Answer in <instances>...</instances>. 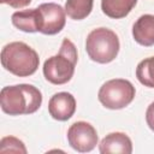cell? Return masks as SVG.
<instances>
[{
    "mask_svg": "<svg viewBox=\"0 0 154 154\" xmlns=\"http://www.w3.org/2000/svg\"><path fill=\"white\" fill-rule=\"evenodd\" d=\"M99 150L101 154H131L132 142L130 137L124 132H111L101 140L99 144Z\"/></svg>",
    "mask_w": 154,
    "mask_h": 154,
    "instance_id": "obj_9",
    "label": "cell"
},
{
    "mask_svg": "<svg viewBox=\"0 0 154 154\" xmlns=\"http://www.w3.org/2000/svg\"><path fill=\"white\" fill-rule=\"evenodd\" d=\"M41 12L40 32L45 35H55L60 32L66 23V12L55 2H45L38 6Z\"/></svg>",
    "mask_w": 154,
    "mask_h": 154,
    "instance_id": "obj_7",
    "label": "cell"
},
{
    "mask_svg": "<svg viewBox=\"0 0 154 154\" xmlns=\"http://www.w3.org/2000/svg\"><path fill=\"white\" fill-rule=\"evenodd\" d=\"M25 144L14 136H5L0 141V153H19V154H26Z\"/></svg>",
    "mask_w": 154,
    "mask_h": 154,
    "instance_id": "obj_15",
    "label": "cell"
},
{
    "mask_svg": "<svg viewBox=\"0 0 154 154\" xmlns=\"http://www.w3.org/2000/svg\"><path fill=\"white\" fill-rule=\"evenodd\" d=\"M137 0H101L102 12L113 19L126 17L136 6Z\"/></svg>",
    "mask_w": 154,
    "mask_h": 154,
    "instance_id": "obj_12",
    "label": "cell"
},
{
    "mask_svg": "<svg viewBox=\"0 0 154 154\" xmlns=\"http://www.w3.org/2000/svg\"><path fill=\"white\" fill-rule=\"evenodd\" d=\"M134 40L144 47L154 45V14H142L132 26Z\"/></svg>",
    "mask_w": 154,
    "mask_h": 154,
    "instance_id": "obj_11",
    "label": "cell"
},
{
    "mask_svg": "<svg viewBox=\"0 0 154 154\" xmlns=\"http://www.w3.org/2000/svg\"><path fill=\"white\" fill-rule=\"evenodd\" d=\"M120 43L117 34L107 28H96L91 30L85 40V51L93 61L108 64L113 61L119 53Z\"/></svg>",
    "mask_w": 154,
    "mask_h": 154,
    "instance_id": "obj_4",
    "label": "cell"
},
{
    "mask_svg": "<svg viewBox=\"0 0 154 154\" xmlns=\"http://www.w3.org/2000/svg\"><path fill=\"white\" fill-rule=\"evenodd\" d=\"M1 4H6L13 8H22V7H25L28 6L31 0H0Z\"/></svg>",
    "mask_w": 154,
    "mask_h": 154,
    "instance_id": "obj_17",
    "label": "cell"
},
{
    "mask_svg": "<svg viewBox=\"0 0 154 154\" xmlns=\"http://www.w3.org/2000/svg\"><path fill=\"white\" fill-rule=\"evenodd\" d=\"M94 0H66L65 12L73 20L87 18L93 10Z\"/></svg>",
    "mask_w": 154,
    "mask_h": 154,
    "instance_id": "obj_13",
    "label": "cell"
},
{
    "mask_svg": "<svg viewBox=\"0 0 154 154\" xmlns=\"http://www.w3.org/2000/svg\"><path fill=\"white\" fill-rule=\"evenodd\" d=\"M96 129L87 122H76L67 130V141L72 149L79 153L91 152L97 144Z\"/></svg>",
    "mask_w": 154,
    "mask_h": 154,
    "instance_id": "obj_6",
    "label": "cell"
},
{
    "mask_svg": "<svg viewBox=\"0 0 154 154\" xmlns=\"http://www.w3.org/2000/svg\"><path fill=\"white\" fill-rule=\"evenodd\" d=\"M49 116L59 122L69 120L76 112V99L67 91L54 94L48 102Z\"/></svg>",
    "mask_w": 154,
    "mask_h": 154,
    "instance_id": "obj_8",
    "label": "cell"
},
{
    "mask_svg": "<svg viewBox=\"0 0 154 154\" xmlns=\"http://www.w3.org/2000/svg\"><path fill=\"white\" fill-rule=\"evenodd\" d=\"M136 78L142 85L154 88V57L146 58L137 64Z\"/></svg>",
    "mask_w": 154,
    "mask_h": 154,
    "instance_id": "obj_14",
    "label": "cell"
},
{
    "mask_svg": "<svg viewBox=\"0 0 154 154\" xmlns=\"http://www.w3.org/2000/svg\"><path fill=\"white\" fill-rule=\"evenodd\" d=\"M12 24L24 32H37L41 29V12L38 7L16 11L11 17Z\"/></svg>",
    "mask_w": 154,
    "mask_h": 154,
    "instance_id": "obj_10",
    "label": "cell"
},
{
    "mask_svg": "<svg viewBox=\"0 0 154 154\" xmlns=\"http://www.w3.org/2000/svg\"><path fill=\"white\" fill-rule=\"evenodd\" d=\"M135 94V87L130 81L113 78L101 85L97 93V99L101 105L108 109H122L132 102Z\"/></svg>",
    "mask_w": 154,
    "mask_h": 154,
    "instance_id": "obj_5",
    "label": "cell"
},
{
    "mask_svg": "<svg viewBox=\"0 0 154 154\" xmlns=\"http://www.w3.org/2000/svg\"><path fill=\"white\" fill-rule=\"evenodd\" d=\"M1 65L5 70L18 77H28L36 72L40 58L35 49L24 42L14 41L1 49Z\"/></svg>",
    "mask_w": 154,
    "mask_h": 154,
    "instance_id": "obj_3",
    "label": "cell"
},
{
    "mask_svg": "<svg viewBox=\"0 0 154 154\" xmlns=\"http://www.w3.org/2000/svg\"><path fill=\"white\" fill-rule=\"evenodd\" d=\"M42 103L41 91L31 84H16L4 87L0 91L2 112L10 116L35 113Z\"/></svg>",
    "mask_w": 154,
    "mask_h": 154,
    "instance_id": "obj_1",
    "label": "cell"
},
{
    "mask_svg": "<svg viewBox=\"0 0 154 154\" xmlns=\"http://www.w3.org/2000/svg\"><path fill=\"white\" fill-rule=\"evenodd\" d=\"M146 122L148 128L154 131V101L148 106L147 111H146Z\"/></svg>",
    "mask_w": 154,
    "mask_h": 154,
    "instance_id": "obj_16",
    "label": "cell"
},
{
    "mask_svg": "<svg viewBox=\"0 0 154 154\" xmlns=\"http://www.w3.org/2000/svg\"><path fill=\"white\" fill-rule=\"evenodd\" d=\"M78 60L77 48L69 38H64L58 54L48 58L42 67L45 78L55 85H61L71 81Z\"/></svg>",
    "mask_w": 154,
    "mask_h": 154,
    "instance_id": "obj_2",
    "label": "cell"
}]
</instances>
